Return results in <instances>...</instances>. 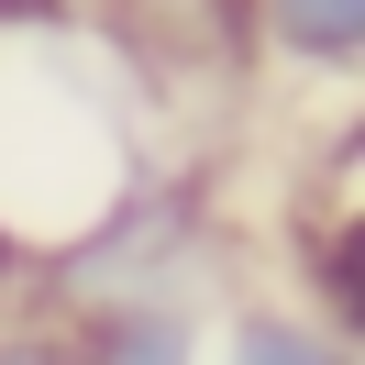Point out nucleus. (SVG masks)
I'll use <instances>...</instances> for the list:
<instances>
[{"label": "nucleus", "mask_w": 365, "mask_h": 365, "mask_svg": "<svg viewBox=\"0 0 365 365\" xmlns=\"http://www.w3.org/2000/svg\"><path fill=\"white\" fill-rule=\"evenodd\" d=\"M133 178L144 155L111 56H89V34H67L56 11H0V255L45 266Z\"/></svg>", "instance_id": "1"}, {"label": "nucleus", "mask_w": 365, "mask_h": 365, "mask_svg": "<svg viewBox=\"0 0 365 365\" xmlns=\"http://www.w3.org/2000/svg\"><path fill=\"white\" fill-rule=\"evenodd\" d=\"M78 321H89V332H78V354H100V365H188V354H210L200 310H188V299H166V288L89 299Z\"/></svg>", "instance_id": "2"}, {"label": "nucleus", "mask_w": 365, "mask_h": 365, "mask_svg": "<svg viewBox=\"0 0 365 365\" xmlns=\"http://www.w3.org/2000/svg\"><path fill=\"white\" fill-rule=\"evenodd\" d=\"M244 11H255V45H277L310 78H354L365 67V0H244Z\"/></svg>", "instance_id": "3"}, {"label": "nucleus", "mask_w": 365, "mask_h": 365, "mask_svg": "<svg viewBox=\"0 0 365 365\" xmlns=\"http://www.w3.org/2000/svg\"><path fill=\"white\" fill-rule=\"evenodd\" d=\"M210 354H232V365H354V343L310 310H232L210 332Z\"/></svg>", "instance_id": "4"}, {"label": "nucleus", "mask_w": 365, "mask_h": 365, "mask_svg": "<svg viewBox=\"0 0 365 365\" xmlns=\"http://www.w3.org/2000/svg\"><path fill=\"white\" fill-rule=\"evenodd\" d=\"M310 321H332L343 343H365V277H354V210L310 222Z\"/></svg>", "instance_id": "5"}]
</instances>
